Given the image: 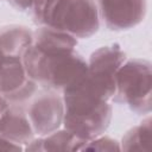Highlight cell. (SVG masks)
<instances>
[{
	"instance_id": "cell-1",
	"label": "cell",
	"mask_w": 152,
	"mask_h": 152,
	"mask_svg": "<svg viewBox=\"0 0 152 152\" xmlns=\"http://www.w3.org/2000/svg\"><path fill=\"white\" fill-rule=\"evenodd\" d=\"M27 76L40 86L65 90L87 74V61L75 50L43 51L32 44L21 56Z\"/></svg>"
},
{
	"instance_id": "cell-2",
	"label": "cell",
	"mask_w": 152,
	"mask_h": 152,
	"mask_svg": "<svg viewBox=\"0 0 152 152\" xmlns=\"http://www.w3.org/2000/svg\"><path fill=\"white\" fill-rule=\"evenodd\" d=\"M84 77L75 86L63 90L62 125L76 137L88 141L103 134L109 127L112 106L90 91L84 83Z\"/></svg>"
},
{
	"instance_id": "cell-3",
	"label": "cell",
	"mask_w": 152,
	"mask_h": 152,
	"mask_svg": "<svg viewBox=\"0 0 152 152\" xmlns=\"http://www.w3.org/2000/svg\"><path fill=\"white\" fill-rule=\"evenodd\" d=\"M31 10L38 26L64 31L75 38H89L100 27L95 0H34Z\"/></svg>"
},
{
	"instance_id": "cell-4",
	"label": "cell",
	"mask_w": 152,
	"mask_h": 152,
	"mask_svg": "<svg viewBox=\"0 0 152 152\" xmlns=\"http://www.w3.org/2000/svg\"><path fill=\"white\" fill-rule=\"evenodd\" d=\"M152 71L146 59H126L115 74L112 100L138 114H150L152 108Z\"/></svg>"
},
{
	"instance_id": "cell-5",
	"label": "cell",
	"mask_w": 152,
	"mask_h": 152,
	"mask_svg": "<svg viewBox=\"0 0 152 152\" xmlns=\"http://www.w3.org/2000/svg\"><path fill=\"white\" fill-rule=\"evenodd\" d=\"M126 61V53L116 43L96 49L87 62L84 83L97 97L112 100L115 90V74Z\"/></svg>"
},
{
	"instance_id": "cell-6",
	"label": "cell",
	"mask_w": 152,
	"mask_h": 152,
	"mask_svg": "<svg viewBox=\"0 0 152 152\" xmlns=\"http://www.w3.org/2000/svg\"><path fill=\"white\" fill-rule=\"evenodd\" d=\"M38 83L31 80L21 57H6L0 66V94L8 103L21 104L37 91Z\"/></svg>"
},
{
	"instance_id": "cell-7",
	"label": "cell",
	"mask_w": 152,
	"mask_h": 152,
	"mask_svg": "<svg viewBox=\"0 0 152 152\" xmlns=\"http://www.w3.org/2000/svg\"><path fill=\"white\" fill-rule=\"evenodd\" d=\"M99 17L112 31H122L139 25L145 15L146 0H95Z\"/></svg>"
},
{
	"instance_id": "cell-8",
	"label": "cell",
	"mask_w": 152,
	"mask_h": 152,
	"mask_svg": "<svg viewBox=\"0 0 152 152\" xmlns=\"http://www.w3.org/2000/svg\"><path fill=\"white\" fill-rule=\"evenodd\" d=\"M26 113L34 134L38 137L48 135L63 124V97L56 93H44L31 102Z\"/></svg>"
},
{
	"instance_id": "cell-9",
	"label": "cell",
	"mask_w": 152,
	"mask_h": 152,
	"mask_svg": "<svg viewBox=\"0 0 152 152\" xmlns=\"http://www.w3.org/2000/svg\"><path fill=\"white\" fill-rule=\"evenodd\" d=\"M0 134L20 145H26L33 139L34 132L27 113L19 104L8 103L0 115Z\"/></svg>"
},
{
	"instance_id": "cell-10",
	"label": "cell",
	"mask_w": 152,
	"mask_h": 152,
	"mask_svg": "<svg viewBox=\"0 0 152 152\" xmlns=\"http://www.w3.org/2000/svg\"><path fill=\"white\" fill-rule=\"evenodd\" d=\"M33 32L23 25H5L0 27V50L6 57H21L32 44Z\"/></svg>"
},
{
	"instance_id": "cell-11",
	"label": "cell",
	"mask_w": 152,
	"mask_h": 152,
	"mask_svg": "<svg viewBox=\"0 0 152 152\" xmlns=\"http://www.w3.org/2000/svg\"><path fill=\"white\" fill-rule=\"evenodd\" d=\"M32 45L43 51H68L75 50L77 38L49 26H39L33 31Z\"/></svg>"
},
{
	"instance_id": "cell-12",
	"label": "cell",
	"mask_w": 152,
	"mask_h": 152,
	"mask_svg": "<svg viewBox=\"0 0 152 152\" xmlns=\"http://www.w3.org/2000/svg\"><path fill=\"white\" fill-rule=\"evenodd\" d=\"M151 140H152V120L150 114L138 125L127 131L122 137L120 150L124 151H151Z\"/></svg>"
},
{
	"instance_id": "cell-13",
	"label": "cell",
	"mask_w": 152,
	"mask_h": 152,
	"mask_svg": "<svg viewBox=\"0 0 152 152\" xmlns=\"http://www.w3.org/2000/svg\"><path fill=\"white\" fill-rule=\"evenodd\" d=\"M42 141L43 151H81L87 142V140L76 137L65 128H58L42 137Z\"/></svg>"
},
{
	"instance_id": "cell-14",
	"label": "cell",
	"mask_w": 152,
	"mask_h": 152,
	"mask_svg": "<svg viewBox=\"0 0 152 152\" xmlns=\"http://www.w3.org/2000/svg\"><path fill=\"white\" fill-rule=\"evenodd\" d=\"M81 151H120V142L107 135H99L91 140H88Z\"/></svg>"
},
{
	"instance_id": "cell-15",
	"label": "cell",
	"mask_w": 152,
	"mask_h": 152,
	"mask_svg": "<svg viewBox=\"0 0 152 152\" xmlns=\"http://www.w3.org/2000/svg\"><path fill=\"white\" fill-rule=\"evenodd\" d=\"M24 146L17 144L0 134V151H23Z\"/></svg>"
},
{
	"instance_id": "cell-16",
	"label": "cell",
	"mask_w": 152,
	"mask_h": 152,
	"mask_svg": "<svg viewBox=\"0 0 152 152\" xmlns=\"http://www.w3.org/2000/svg\"><path fill=\"white\" fill-rule=\"evenodd\" d=\"M15 10L18 11H26V10H31L34 0H7Z\"/></svg>"
},
{
	"instance_id": "cell-17",
	"label": "cell",
	"mask_w": 152,
	"mask_h": 152,
	"mask_svg": "<svg viewBox=\"0 0 152 152\" xmlns=\"http://www.w3.org/2000/svg\"><path fill=\"white\" fill-rule=\"evenodd\" d=\"M8 106V102H7V100L0 94V115L2 114V112L6 109V107Z\"/></svg>"
},
{
	"instance_id": "cell-18",
	"label": "cell",
	"mask_w": 152,
	"mask_h": 152,
	"mask_svg": "<svg viewBox=\"0 0 152 152\" xmlns=\"http://www.w3.org/2000/svg\"><path fill=\"white\" fill-rule=\"evenodd\" d=\"M4 59H5V55L1 52V50H0V66H1V64H2V62H4Z\"/></svg>"
}]
</instances>
